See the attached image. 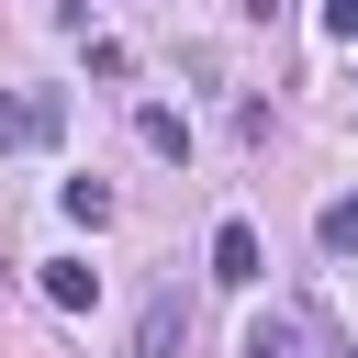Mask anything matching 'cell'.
Listing matches in <instances>:
<instances>
[{"label": "cell", "mask_w": 358, "mask_h": 358, "mask_svg": "<svg viewBox=\"0 0 358 358\" xmlns=\"http://www.w3.org/2000/svg\"><path fill=\"white\" fill-rule=\"evenodd\" d=\"M313 235H324L336 257H358V201H324V224H313Z\"/></svg>", "instance_id": "52a82bcc"}, {"label": "cell", "mask_w": 358, "mask_h": 358, "mask_svg": "<svg viewBox=\"0 0 358 358\" xmlns=\"http://www.w3.org/2000/svg\"><path fill=\"white\" fill-rule=\"evenodd\" d=\"M134 123H145V145H157V157H179V145H190V123H179V112H168V101H145V112H134Z\"/></svg>", "instance_id": "8992f818"}, {"label": "cell", "mask_w": 358, "mask_h": 358, "mask_svg": "<svg viewBox=\"0 0 358 358\" xmlns=\"http://www.w3.org/2000/svg\"><path fill=\"white\" fill-rule=\"evenodd\" d=\"M246 358H302V313H291V302H268V313L246 324Z\"/></svg>", "instance_id": "277c9868"}, {"label": "cell", "mask_w": 358, "mask_h": 358, "mask_svg": "<svg viewBox=\"0 0 358 358\" xmlns=\"http://www.w3.org/2000/svg\"><path fill=\"white\" fill-rule=\"evenodd\" d=\"M56 134H67V101L56 90H11L0 101V145H56Z\"/></svg>", "instance_id": "6da1fadb"}, {"label": "cell", "mask_w": 358, "mask_h": 358, "mask_svg": "<svg viewBox=\"0 0 358 358\" xmlns=\"http://www.w3.org/2000/svg\"><path fill=\"white\" fill-rule=\"evenodd\" d=\"M324 34H336V45H358V0H336V11H324Z\"/></svg>", "instance_id": "ba28073f"}, {"label": "cell", "mask_w": 358, "mask_h": 358, "mask_svg": "<svg viewBox=\"0 0 358 358\" xmlns=\"http://www.w3.org/2000/svg\"><path fill=\"white\" fill-rule=\"evenodd\" d=\"M347 358H358V347H347Z\"/></svg>", "instance_id": "9c48e42d"}, {"label": "cell", "mask_w": 358, "mask_h": 358, "mask_svg": "<svg viewBox=\"0 0 358 358\" xmlns=\"http://www.w3.org/2000/svg\"><path fill=\"white\" fill-rule=\"evenodd\" d=\"M90 291H101V280H90V268H78V257H45V302H56V313H78V302H90Z\"/></svg>", "instance_id": "5b68a950"}, {"label": "cell", "mask_w": 358, "mask_h": 358, "mask_svg": "<svg viewBox=\"0 0 358 358\" xmlns=\"http://www.w3.org/2000/svg\"><path fill=\"white\" fill-rule=\"evenodd\" d=\"M179 336H190V302H179V291H157V302H145V336H134V358H168Z\"/></svg>", "instance_id": "3957f363"}, {"label": "cell", "mask_w": 358, "mask_h": 358, "mask_svg": "<svg viewBox=\"0 0 358 358\" xmlns=\"http://www.w3.org/2000/svg\"><path fill=\"white\" fill-rule=\"evenodd\" d=\"M257 268H268V246H257V224H213V280H235V291H246Z\"/></svg>", "instance_id": "7a4b0ae2"}]
</instances>
